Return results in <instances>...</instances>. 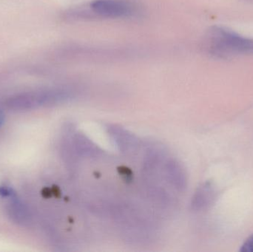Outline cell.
Instances as JSON below:
<instances>
[{"label": "cell", "instance_id": "6da1fadb", "mask_svg": "<svg viewBox=\"0 0 253 252\" xmlns=\"http://www.w3.org/2000/svg\"><path fill=\"white\" fill-rule=\"evenodd\" d=\"M139 12V6L132 0H93L87 7L77 9L71 15L80 19H126L133 17Z\"/></svg>", "mask_w": 253, "mask_h": 252}, {"label": "cell", "instance_id": "7a4b0ae2", "mask_svg": "<svg viewBox=\"0 0 253 252\" xmlns=\"http://www.w3.org/2000/svg\"><path fill=\"white\" fill-rule=\"evenodd\" d=\"M74 97V92L68 88H52L35 93H23L10 98L7 106L13 110H28L40 106L56 105Z\"/></svg>", "mask_w": 253, "mask_h": 252}, {"label": "cell", "instance_id": "3957f363", "mask_svg": "<svg viewBox=\"0 0 253 252\" xmlns=\"http://www.w3.org/2000/svg\"><path fill=\"white\" fill-rule=\"evenodd\" d=\"M218 196L216 186L212 182L206 181L196 189L191 207L194 211L201 212L208 210L213 205Z\"/></svg>", "mask_w": 253, "mask_h": 252}, {"label": "cell", "instance_id": "277c9868", "mask_svg": "<svg viewBox=\"0 0 253 252\" xmlns=\"http://www.w3.org/2000/svg\"><path fill=\"white\" fill-rule=\"evenodd\" d=\"M214 33L215 36L228 48L245 53L253 52V39L241 36L235 33L221 28H217Z\"/></svg>", "mask_w": 253, "mask_h": 252}, {"label": "cell", "instance_id": "5b68a950", "mask_svg": "<svg viewBox=\"0 0 253 252\" xmlns=\"http://www.w3.org/2000/svg\"><path fill=\"white\" fill-rule=\"evenodd\" d=\"M10 202L7 207L9 217L18 224L26 225L31 222V216L26 206L24 205L16 195L10 197Z\"/></svg>", "mask_w": 253, "mask_h": 252}, {"label": "cell", "instance_id": "8992f818", "mask_svg": "<svg viewBox=\"0 0 253 252\" xmlns=\"http://www.w3.org/2000/svg\"><path fill=\"white\" fill-rule=\"evenodd\" d=\"M111 134L114 141L123 152L133 151L136 147V139L133 136L126 133V130L117 127L111 129Z\"/></svg>", "mask_w": 253, "mask_h": 252}, {"label": "cell", "instance_id": "52a82bcc", "mask_svg": "<svg viewBox=\"0 0 253 252\" xmlns=\"http://www.w3.org/2000/svg\"><path fill=\"white\" fill-rule=\"evenodd\" d=\"M241 252H253V234L247 238L241 247Z\"/></svg>", "mask_w": 253, "mask_h": 252}, {"label": "cell", "instance_id": "ba28073f", "mask_svg": "<svg viewBox=\"0 0 253 252\" xmlns=\"http://www.w3.org/2000/svg\"><path fill=\"white\" fill-rule=\"evenodd\" d=\"M3 121H4V115H3L2 111L0 109V126L1 125Z\"/></svg>", "mask_w": 253, "mask_h": 252}]
</instances>
